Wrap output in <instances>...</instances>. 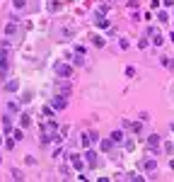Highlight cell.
Masks as SVG:
<instances>
[{"instance_id": "52a82bcc", "label": "cell", "mask_w": 174, "mask_h": 182, "mask_svg": "<svg viewBox=\"0 0 174 182\" xmlns=\"http://www.w3.org/2000/svg\"><path fill=\"white\" fill-rule=\"evenodd\" d=\"M143 168H145L147 173H152V170H155V168H157V163H155V160H152V158H150V160H145V163H143Z\"/></svg>"}, {"instance_id": "277c9868", "label": "cell", "mask_w": 174, "mask_h": 182, "mask_svg": "<svg viewBox=\"0 0 174 182\" xmlns=\"http://www.w3.org/2000/svg\"><path fill=\"white\" fill-rule=\"evenodd\" d=\"M51 104H53L56 109H63L65 107V97H63V95H56L53 100H51Z\"/></svg>"}, {"instance_id": "4fadbf2b", "label": "cell", "mask_w": 174, "mask_h": 182, "mask_svg": "<svg viewBox=\"0 0 174 182\" xmlns=\"http://www.w3.org/2000/svg\"><path fill=\"white\" fill-rule=\"evenodd\" d=\"M111 138H114V143H119V141H123V134H121V131H114Z\"/></svg>"}, {"instance_id": "9c48e42d", "label": "cell", "mask_w": 174, "mask_h": 182, "mask_svg": "<svg viewBox=\"0 0 174 182\" xmlns=\"http://www.w3.org/2000/svg\"><path fill=\"white\" fill-rule=\"evenodd\" d=\"M111 146H114V138H104V141H102V148H104V151H109Z\"/></svg>"}, {"instance_id": "3957f363", "label": "cell", "mask_w": 174, "mask_h": 182, "mask_svg": "<svg viewBox=\"0 0 174 182\" xmlns=\"http://www.w3.org/2000/svg\"><path fill=\"white\" fill-rule=\"evenodd\" d=\"M85 158H87V163H90L92 168H97V165H99V160H97V153H94V151H87V153H85Z\"/></svg>"}, {"instance_id": "e0dca14e", "label": "cell", "mask_w": 174, "mask_h": 182, "mask_svg": "<svg viewBox=\"0 0 174 182\" xmlns=\"http://www.w3.org/2000/svg\"><path fill=\"white\" fill-rule=\"evenodd\" d=\"M162 63H165L167 68H174V61H169V58H162Z\"/></svg>"}, {"instance_id": "30bf717a", "label": "cell", "mask_w": 174, "mask_h": 182, "mask_svg": "<svg viewBox=\"0 0 174 182\" xmlns=\"http://www.w3.org/2000/svg\"><path fill=\"white\" fill-rule=\"evenodd\" d=\"M162 41H165V39H162V34H155V32H152V44H155V46H160Z\"/></svg>"}, {"instance_id": "2e32d148", "label": "cell", "mask_w": 174, "mask_h": 182, "mask_svg": "<svg viewBox=\"0 0 174 182\" xmlns=\"http://www.w3.org/2000/svg\"><path fill=\"white\" fill-rule=\"evenodd\" d=\"M5 34H15V24H7L5 27Z\"/></svg>"}, {"instance_id": "ac0fdd59", "label": "cell", "mask_w": 174, "mask_h": 182, "mask_svg": "<svg viewBox=\"0 0 174 182\" xmlns=\"http://www.w3.org/2000/svg\"><path fill=\"white\" fill-rule=\"evenodd\" d=\"M12 3H15V8H24V3H27V0H12Z\"/></svg>"}, {"instance_id": "9a60e30c", "label": "cell", "mask_w": 174, "mask_h": 182, "mask_svg": "<svg viewBox=\"0 0 174 182\" xmlns=\"http://www.w3.org/2000/svg\"><path fill=\"white\" fill-rule=\"evenodd\" d=\"M7 90H10V92L17 90V80H10V83H7Z\"/></svg>"}, {"instance_id": "7a4b0ae2", "label": "cell", "mask_w": 174, "mask_h": 182, "mask_svg": "<svg viewBox=\"0 0 174 182\" xmlns=\"http://www.w3.org/2000/svg\"><path fill=\"white\" fill-rule=\"evenodd\" d=\"M147 148H150V151H157V148H160V136H157V134H150V136H147Z\"/></svg>"}, {"instance_id": "7c38bea8", "label": "cell", "mask_w": 174, "mask_h": 182, "mask_svg": "<svg viewBox=\"0 0 174 182\" xmlns=\"http://www.w3.org/2000/svg\"><path fill=\"white\" fill-rule=\"evenodd\" d=\"M10 51V46H7V41H0V56H5Z\"/></svg>"}, {"instance_id": "d6986e66", "label": "cell", "mask_w": 174, "mask_h": 182, "mask_svg": "<svg viewBox=\"0 0 174 182\" xmlns=\"http://www.w3.org/2000/svg\"><path fill=\"white\" fill-rule=\"evenodd\" d=\"M172 131H174V124H172Z\"/></svg>"}, {"instance_id": "6da1fadb", "label": "cell", "mask_w": 174, "mask_h": 182, "mask_svg": "<svg viewBox=\"0 0 174 182\" xmlns=\"http://www.w3.org/2000/svg\"><path fill=\"white\" fill-rule=\"evenodd\" d=\"M53 71H56V75H61V78H70V75H73V68L68 63H56Z\"/></svg>"}, {"instance_id": "8992f818", "label": "cell", "mask_w": 174, "mask_h": 182, "mask_svg": "<svg viewBox=\"0 0 174 182\" xmlns=\"http://www.w3.org/2000/svg\"><path fill=\"white\" fill-rule=\"evenodd\" d=\"M92 141H97V134H82V146L85 148H87Z\"/></svg>"}, {"instance_id": "5bb4252c", "label": "cell", "mask_w": 174, "mask_h": 182, "mask_svg": "<svg viewBox=\"0 0 174 182\" xmlns=\"http://www.w3.org/2000/svg\"><path fill=\"white\" fill-rule=\"evenodd\" d=\"M97 27H104V29H107V27H109V22H107L104 17H97Z\"/></svg>"}, {"instance_id": "ba28073f", "label": "cell", "mask_w": 174, "mask_h": 182, "mask_svg": "<svg viewBox=\"0 0 174 182\" xmlns=\"http://www.w3.org/2000/svg\"><path fill=\"white\" fill-rule=\"evenodd\" d=\"M2 129H5L7 134H10V131H12V119H10L7 114H5V119H2Z\"/></svg>"}, {"instance_id": "8fae6325", "label": "cell", "mask_w": 174, "mask_h": 182, "mask_svg": "<svg viewBox=\"0 0 174 182\" xmlns=\"http://www.w3.org/2000/svg\"><path fill=\"white\" fill-rule=\"evenodd\" d=\"M5 71H7V58L0 56V73H5Z\"/></svg>"}, {"instance_id": "5b68a950", "label": "cell", "mask_w": 174, "mask_h": 182, "mask_svg": "<svg viewBox=\"0 0 174 182\" xmlns=\"http://www.w3.org/2000/svg\"><path fill=\"white\" fill-rule=\"evenodd\" d=\"M70 160H73L75 170H82V168H85V160H82V158H80V155H70Z\"/></svg>"}]
</instances>
